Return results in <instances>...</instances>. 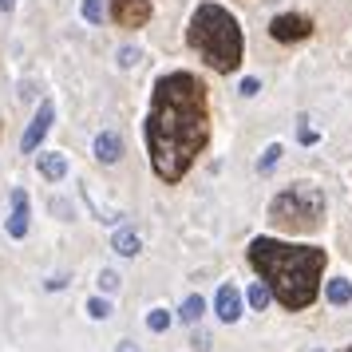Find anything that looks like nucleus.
Masks as SVG:
<instances>
[{"label":"nucleus","mask_w":352,"mask_h":352,"mask_svg":"<svg viewBox=\"0 0 352 352\" xmlns=\"http://www.w3.org/2000/svg\"><path fill=\"white\" fill-rule=\"evenodd\" d=\"M349 352H352V349H349Z\"/></svg>","instance_id":"28"},{"label":"nucleus","mask_w":352,"mask_h":352,"mask_svg":"<svg viewBox=\"0 0 352 352\" xmlns=\"http://www.w3.org/2000/svg\"><path fill=\"white\" fill-rule=\"evenodd\" d=\"M119 64L135 67V64H139V48H123V52H119Z\"/></svg>","instance_id":"23"},{"label":"nucleus","mask_w":352,"mask_h":352,"mask_svg":"<svg viewBox=\"0 0 352 352\" xmlns=\"http://www.w3.org/2000/svg\"><path fill=\"white\" fill-rule=\"evenodd\" d=\"M281 155H285V151H281V143H270L265 151H261V159H257V170H261V175H270L273 166L281 162Z\"/></svg>","instance_id":"15"},{"label":"nucleus","mask_w":352,"mask_h":352,"mask_svg":"<svg viewBox=\"0 0 352 352\" xmlns=\"http://www.w3.org/2000/svg\"><path fill=\"white\" fill-rule=\"evenodd\" d=\"M91 151H96V159L103 162V166H111V162L123 159V135H119V131H99Z\"/></svg>","instance_id":"10"},{"label":"nucleus","mask_w":352,"mask_h":352,"mask_svg":"<svg viewBox=\"0 0 352 352\" xmlns=\"http://www.w3.org/2000/svg\"><path fill=\"white\" fill-rule=\"evenodd\" d=\"M0 8H4V12H12V8H16V0H0Z\"/></svg>","instance_id":"27"},{"label":"nucleus","mask_w":352,"mask_h":352,"mask_svg":"<svg viewBox=\"0 0 352 352\" xmlns=\"http://www.w3.org/2000/svg\"><path fill=\"white\" fill-rule=\"evenodd\" d=\"M36 166H40V175L48 178V182H60V178H67V159L60 155V151H44Z\"/></svg>","instance_id":"11"},{"label":"nucleus","mask_w":352,"mask_h":352,"mask_svg":"<svg viewBox=\"0 0 352 352\" xmlns=\"http://www.w3.org/2000/svg\"><path fill=\"white\" fill-rule=\"evenodd\" d=\"M119 352H139V344H131V340H119Z\"/></svg>","instance_id":"26"},{"label":"nucleus","mask_w":352,"mask_h":352,"mask_svg":"<svg viewBox=\"0 0 352 352\" xmlns=\"http://www.w3.org/2000/svg\"><path fill=\"white\" fill-rule=\"evenodd\" d=\"M313 32V20L309 16H297V12H281V16H273L270 24V36L277 44H297V40H309Z\"/></svg>","instance_id":"5"},{"label":"nucleus","mask_w":352,"mask_h":352,"mask_svg":"<svg viewBox=\"0 0 352 352\" xmlns=\"http://www.w3.org/2000/svg\"><path fill=\"white\" fill-rule=\"evenodd\" d=\"M87 317L91 320H107L111 317V301H107V297H91V301H87Z\"/></svg>","instance_id":"18"},{"label":"nucleus","mask_w":352,"mask_h":352,"mask_svg":"<svg viewBox=\"0 0 352 352\" xmlns=\"http://www.w3.org/2000/svg\"><path fill=\"white\" fill-rule=\"evenodd\" d=\"M238 91H241V96H257V91H261V80H257V76H250V80H241Z\"/></svg>","instance_id":"22"},{"label":"nucleus","mask_w":352,"mask_h":352,"mask_svg":"<svg viewBox=\"0 0 352 352\" xmlns=\"http://www.w3.org/2000/svg\"><path fill=\"white\" fill-rule=\"evenodd\" d=\"M52 123H56V103L44 99V103L36 107L32 123H28V131H24V139H20V151H36V146L44 143V135L52 131Z\"/></svg>","instance_id":"6"},{"label":"nucleus","mask_w":352,"mask_h":352,"mask_svg":"<svg viewBox=\"0 0 352 352\" xmlns=\"http://www.w3.org/2000/svg\"><path fill=\"white\" fill-rule=\"evenodd\" d=\"M202 313H206V301L194 293V297H186V301H182V309H178V320H182V324H198V320H202Z\"/></svg>","instance_id":"14"},{"label":"nucleus","mask_w":352,"mask_h":352,"mask_svg":"<svg viewBox=\"0 0 352 352\" xmlns=\"http://www.w3.org/2000/svg\"><path fill=\"white\" fill-rule=\"evenodd\" d=\"M28 218H32V210H28V194L24 190H12V214H8V238L20 241L24 234H28Z\"/></svg>","instance_id":"9"},{"label":"nucleus","mask_w":352,"mask_h":352,"mask_svg":"<svg viewBox=\"0 0 352 352\" xmlns=\"http://www.w3.org/2000/svg\"><path fill=\"white\" fill-rule=\"evenodd\" d=\"M83 20L87 24H103V0H83Z\"/></svg>","instance_id":"19"},{"label":"nucleus","mask_w":352,"mask_h":352,"mask_svg":"<svg viewBox=\"0 0 352 352\" xmlns=\"http://www.w3.org/2000/svg\"><path fill=\"white\" fill-rule=\"evenodd\" d=\"M170 313H166V309H151V313H146V329H151V333H166V329H170Z\"/></svg>","instance_id":"17"},{"label":"nucleus","mask_w":352,"mask_h":352,"mask_svg":"<svg viewBox=\"0 0 352 352\" xmlns=\"http://www.w3.org/2000/svg\"><path fill=\"white\" fill-rule=\"evenodd\" d=\"M214 313H218L222 324H234V320L241 317V293H238L234 281H226V285L218 289V297H214Z\"/></svg>","instance_id":"8"},{"label":"nucleus","mask_w":352,"mask_h":352,"mask_svg":"<svg viewBox=\"0 0 352 352\" xmlns=\"http://www.w3.org/2000/svg\"><path fill=\"white\" fill-rule=\"evenodd\" d=\"M194 352H210V336H206V333L194 336Z\"/></svg>","instance_id":"24"},{"label":"nucleus","mask_w":352,"mask_h":352,"mask_svg":"<svg viewBox=\"0 0 352 352\" xmlns=\"http://www.w3.org/2000/svg\"><path fill=\"white\" fill-rule=\"evenodd\" d=\"M99 289H103L107 297H111V293H119V273H115V270H103V273H99Z\"/></svg>","instance_id":"20"},{"label":"nucleus","mask_w":352,"mask_h":352,"mask_svg":"<svg viewBox=\"0 0 352 352\" xmlns=\"http://www.w3.org/2000/svg\"><path fill=\"white\" fill-rule=\"evenodd\" d=\"M245 297H250V309H257V313H261V309L270 305V297H273V293H270V285H265V281H254Z\"/></svg>","instance_id":"16"},{"label":"nucleus","mask_w":352,"mask_h":352,"mask_svg":"<svg viewBox=\"0 0 352 352\" xmlns=\"http://www.w3.org/2000/svg\"><path fill=\"white\" fill-rule=\"evenodd\" d=\"M186 44L202 56V64H210L222 76L238 72L241 56H245V36H241L238 16L222 4H214V0L194 8L190 28H186Z\"/></svg>","instance_id":"3"},{"label":"nucleus","mask_w":352,"mask_h":352,"mask_svg":"<svg viewBox=\"0 0 352 352\" xmlns=\"http://www.w3.org/2000/svg\"><path fill=\"white\" fill-rule=\"evenodd\" d=\"M146 159L162 182H182L210 143V96L190 72H166L151 91L143 123Z\"/></svg>","instance_id":"1"},{"label":"nucleus","mask_w":352,"mask_h":352,"mask_svg":"<svg viewBox=\"0 0 352 352\" xmlns=\"http://www.w3.org/2000/svg\"><path fill=\"white\" fill-rule=\"evenodd\" d=\"M111 250H115L119 257H139V250H143V238H139L135 230H115Z\"/></svg>","instance_id":"12"},{"label":"nucleus","mask_w":352,"mask_h":352,"mask_svg":"<svg viewBox=\"0 0 352 352\" xmlns=\"http://www.w3.org/2000/svg\"><path fill=\"white\" fill-rule=\"evenodd\" d=\"M250 265L254 273L270 285V293L277 297L281 309L301 313L317 301L320 293V273H324V250L320 245H293V241L277 238H254L250 241Z\"/></svg>","instance_id":"2"},{"label":"nucleus","mask_w":352,"mask_h":352,"mask_svg":"<svg viewBox=\"0 0 352 352\" xmlns=\"http://www.w3.org/2000/svg\"><path fill=\"white\" fill-rule=\"evenodd\" d=\"M324 297H329V305H336V309L349 305L352 301V281L349 277H333V281L324 285Z\"/></svg>","instance_id":"13"},{"label":"nucleus","mask_w":352,"mask_h":352,"mask_svg":"<svg viewBox=\"0 0 352 352\" xmlns=\"http://www.w3.org/2000/svg\"><path fill=\"white\" fill-rule=\"evenodd\" d=\"M151 12V0H111V20L119 28H143Z\"/></svg>","instance_id":"7"},{"label":"nucleus","mask_w":352,"mask_h":352,"mask_svg":"<svg viewBox=\"0 0 352 352\" xmlns=\"http://www.w3.org/2000/svg\"><path fill=\"white\" fill-rule=\"evenodd\" d=\"M297 139H301V146H313V143L320 139V135H317L313 127H309V119H301V123H297Z\"/></svg>","instance_id":"21"},{"label":"nucleus","mask_w":352,"mask_h":352,"mask_svg":"<svg viewBox=\"0 0 352 352\" xmlns=\"http://www.w3.org/2000/svg\"><path fill=\"white\" fill-rule=\"evenodd\" d=\"M324 218V194L309 182H293L270 202V222L289 234H309Z\"/></svg>","instance_id":"4"},{"label":"nucleus","mask_w":352,"mask_h":352,"mask_svg":"<svg viewBox=\"0 0 352 352\" xmlns=\"http://www.w3.org/2000/svg\"><path fill=\"white\" fill-rule=\"evenodd\" d=\"M67 285V273H60V277H52L48 281V289H64Z\"/></svg>","instance_id":"25"}]
</instances>
